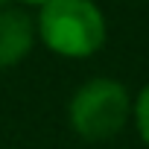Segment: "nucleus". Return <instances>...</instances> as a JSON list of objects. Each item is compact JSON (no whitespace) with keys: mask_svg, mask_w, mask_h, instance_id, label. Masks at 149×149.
<instances>
[{"mask_svg":"<svg viewBox=\"0 0 149 149\" xmlns=\"http://www.w3.org/2000/svg\"><path fill=\"white\" fill-rule=\"evenodd\" d=\"M134 123H137V132H140L143 143L149 146V85L140 91V97L134 102Z\"/></svg>","mask_w":149,"mask_h":149,"instance_id":"20e7f679","label":"nucleus"},{"mask_svg":"<svg viewBox=\"0 0 149 149\" xmlns=\"http://www.w3.org/2000/svg\"><path fill=\"white\" fill-rule=\"evenodd\" d=\"M3 3H6V0H0V6H3Z\"/></svg>","mask_w":149,"mask_h":149,"instance_id":"423d86ee","label":"nucleus"},{"mask_svg":"<svg viewBox=\"0 0 149 149\" xmlns=\"http://www.w3.org/2000/svg\"><path fill=\"white\" fill-rule=\"evenodd\" d=\"M132 117L129 91L117 79H91L70 100V126L85 140H111Z\"/></svg>","mask_w":149,"mask_h":149,"instance_id":"f03ea898","label":"nucleus"},{"mask_svg":"<svg viewBox=\"0 0 149 149\" xmlns=\"http://www.w3.org/2000/svg\"><path fill=\"white\" fill-rule=\"evenodd\" d=\"M41 41L67 58H88L105 44V18L91 0H47L38 15Z\"/></svg>","mask_w":149,"mask_h":149,"instance_id":"f257e3e1","label":"nucleus"},{"mask_svg":"<svg viewBox=\"0 0 149 149\" xmlns=\"http://www.w3.org/2000/svg\"><path fill=\"white\" fill-rule=\"evenodd\" d=\"M24 3H38L41 6V3H47V0H24Z\"/></svg>","mask_w":149,"mask_h":149,"instance_id":"39448f33","label":"nucleus"},{"mask_svg":"<svg viewBox=\"0 0 149 149\" xmlns=\"http://www.w3.org/2000/svg\"><path fill=\"white\" fill-rule=\"evenodd\" d=\"M32 41H35L32 21L18 9L0 6V70L18 64L29 53Z\"/></svg>","mask_w":149,"mask_h":149,"instance_id":"7ed1b4c3","label":"nucleus"}]
</instances>
